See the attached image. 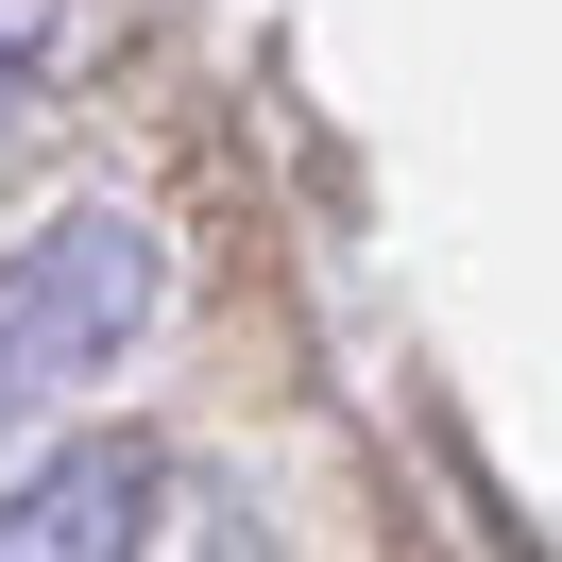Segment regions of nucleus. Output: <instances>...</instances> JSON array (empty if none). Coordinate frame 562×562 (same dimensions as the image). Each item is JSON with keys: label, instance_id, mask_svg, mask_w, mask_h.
<instances>
[{"label": "nucleus", "instance_id": "f257e3e1", "mask_svg": "<svg viewBox=\"0 0 562 562\" xmlns=\"http://www.w3.org/2000/svg\"><path fill=\"white\" fill-rule=\"evenodd\" d=\"M154 290L171 256L137 205H52L35 239H0V426H52L86 375H120L154 341Z\"/></svg>", "mask_w": 562, "mask_h": 562}, {"label": "nucleus", "instance_id": "f03ea898", "mask_svg": "<svg viewBox=\"0 0 562 562\" xmlns=\"http://www.w3.org/2000/svg\"><path fill=\"white\" fill-rule=\"evenodd\" d=\"M154 494H171V443L86 426V443H52L35 477L0 494V562H137L154 546Z\"/></svg>", "mask_w": 562, "mask_h": 562}]
</instances>
